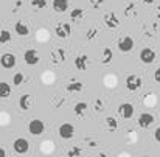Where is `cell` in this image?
Instances as JSON below:
<instances>
[{"label": "cell", "instance_id": "obj_1", "mask_svg": "<svg viewBox=\"0 0 160 157\" xmlns=\"http://www.w3.org/2000/svg\"><path fill=\"white\" fill-rule=\"evenodd\" d=\"M12 148H14V151H16L17 154H27V153H28V149H30V143H28V140H27V139L19 137V139H16V140H14Z\"/></svg>", "mask_w": 160, "mask_h": 157}, {"label": "cell", "instance_id": "obj_2", "mask_svg": "<svg viewBox=\"0 0 160 157\" xmlns=\"http://www.w3.org/2000/svg\"><path fill=\"white\" fill-rule=\"evenodd\" d=\"M142 84H143V81H142V78L137 76V75H129V76L126 78V87H128V90H131V92L138 90V89L142 87Z\"/></svg>", "mask_w": 160, "mask_h": 157}, {"label": "cell", "instance_id": "obj_3", "mask_svg": "<svg viewBox=\"0 0 160 157\" xmlns=\"http://www.w3.org/2000/svg\"><path fill=\"white\" fill-rule=\"evenodd\" d=\"M44 129H45V124L41 120H31L28 123V132L31 135H41L44 132Z\"/></svg>", "mask_w": 160, "mask_h": 157}, {"label": "cell", "instance_id": "obj_4", "mask_svg": "<svg viewBox=\"0 0 160 157\" xmlns=\"http://www.w3.org/2000/svg\"><path fill=\"white\" fill-rule=\"evenodd\" d=\"M58 132H59V137H61V139L68 140V139H72V137L75 135V126L70 124V123H64V124L59 126Z\"/></svg>", "mask_w": 160, "mask_h": 157}, {"label": "cell", "instance_id": "obj_5", "mask_svg": "<svg viewBox=\"0 0 160 157\" xmlns=\"http://www.w3.org/2000/svg\"><path fill=\"white\" fill-rule=\"evenodd\" d=\"M118 50L120 52H123V53H128V52H131L132 48H134V39L132 38H129V36H124V38H121V39H118Z\"/></svg>", "mask_w": 160, "mask_h": 157}, {"label": "cell", "instance_id": "obj_6", "mask_svg": "<svg viewBox=\"0 0 160 157\" xmlns=\"http://www.w3.org/2000/svg\"><path fill=\"white\" fill-rule=\"evenodd\" d=\"M54 33H56V36L58 38H61V39H65V38H68L70 36V33H72V27L68 25V23H58L56 25V30H54Z\"/></svg>", "mask_w": 160, "mask_h": 157}, {"label": "cell", "instance_id": "obj_7", "mask_svg": "<svg viewBox=\"0 0 160 157\" xmlns=\"http://www.w3.org/2000/svg\"><path fill=\"white\" fill-rule=\"evenodd\" d=\"M140 61L143 64H152L156 61V52L152 48H143L140 52Z\"/></svg>", "mask_w": 160, "mask_h": 157}, {"label": "cell", "instance_id": "obj_8", "mask_svg": "<svg viewBox=\"0 0 160 157\" xmlns=\"http://www.w3.org/2000/svg\"><path fill=\"white\" fill-rule=\"evenodd\" d=\"M0 64H2L3 68H12L16 65V56L12 53H5L0 58Z\"/></svg>", "mask_w": 160, "mask_h": 157}, {"label": "cell", "instance_id": "obj_9", "mask_svg": "<svg viewBox=\"0 0 160 157\" xmlns=\"http://www.w3.org/2000/svg\"><path fill=\"white\" fill-rule=\"evenodd\" d=\"M152 123H154V115H152V114L145 112V114H142V115L138 117V126H140V128H143V129L149 128Z\"/></svg>", "mask_w": 160, "mask_h": 157}, {"label": "cell", "instance_id": "obj_10", "mask_svg": "<svg viewBox=\"0 0 160 157\" xmlns=\"http://www.w3.org/2000/svg\"><path fill=\"white\" fill-rule=\"evenodd\" d=\"M65 58H67V53L64 48H54L52 52V62L53 64H62L65 62Z\"/></svg>", "mask_w": 160, "mask_h": 157}, {"label": "cell", "instance_id": "obj_11", "mask_svg": "<svg viewBox=\"0 0 160 157\" xmlns=\"http://www.w3.org/2000/svg\"><path fill=\"white\" fill-rule=\"evenodd\" d=\"M118 114L123 118H131L134 115V106L131 104V103H123V104L118 107Z\"/></svg>", "mask_w": 160, "mask_h": 157}, {"label": "cell", "instance_id": "obj_12", "mask_svg": "<svg viewBox=\"0 0 160 157\" xmlns=\"http://www.w3.org/2000/svg\"><path fill=\"white\" fill-rule=\"evenodd\" d=\"M23 59L28 65H36L39 62V53L36 50H27L25 54H23Z\"/></svg>", "mask_w": 160, "mask_h": 157}, {"label": "cell", "instance_id": "obj_13", "mask_svg": "<svg viewBox=\"0 0 160 157\" xmlns=\"http://www.w3.org/2000/svg\"><path fill=\"white\" fill-rule=\"evenodd\" d=\"M89 65V56L87 54H78L75 58V67L78 70H86Z\"/></svg>", "mask_w": 160, "mask_h": 157}, {"label": "cell", "instance_id": "obj_14", "mask_svg": "<svg viewBox=\"0 0 160 157\" xmlns=\"http://www.w3.org/2000/svg\"><path fill=\"white\" fill-rule=\"evenodd\" d=\"M104 23H106L109 28H117L118 25H120V20H118V17H117V14L115 13H107L106 16H104Z\"/></svg>", "mask_w": 160, "mask_h": 157}, {"label": "cell", "instance_id": "obj_15", "mask_svg": "<svg viewBox=\"0 0 160 157\" xmlns=\"http://www.w3.org/2000/svg\"><path fill=\"white\" fill-rule=\"evenodd\" d=\"M14 30H16V33H17L19 36H28V34H30V28H28V25H27L23 20H19V22L16 23Z\"/></svg>", "mask_w": 160, "mask_h": 157}, {"label": "cell", "instance_id": "obj_16", "mask_svg": "<svg viewBox=\"0 0 160 157\" xmlns=\"http://www.w3.org/2000/svg\"><path fill=\"white\" fill-rule=\"evenodd\" d=\"M52 6L56 13H65L67 8H68V2L67 0H53Z\"/></svg>", "mask_w": 160, "mask_h": 157}, {"label": "cell", "instance_id": "obj_17", "mask_svg": "<svg viewBox=\"0 0 160 157\" xmlns=\"http://www.w3.org/2000/svg\"><path fill=\"white\" fill-rule=\"evenodd\" d=\"M65 89H67V92H81L82 89H84V86H82V83H78V81H70V83H67V86H65Z\"/></svg>", "mask_w": 160, "mask_h": 157}, {"label": "cell", "instance_id": "obj_18", "mask_svg": "<svg viewBox=\"0 0 160 157\" xmlns=\"http://www.w3.org/2000/svg\"><path fill=\"white\" fill-rule=\"evenodd\" d=\"M75 114L78 115V117H82V115H86L87 114V109H89V106L87 103H84V101H79V103H76L75 104Z\"/></svg>", "mask_w": 160, "mask_h": 157}, {"label": "cell", "instance_id": "obj_19", "mask_svg": "<svg viewBox=\"0 0 160 157\" xmlns=\"http://www.w3.org/2000/svg\"><path fill=\"white\" fill-rule=\"evenodd\" d=\"M19 106L22 110H30L31 107V97L30 95H22L20 100H19Z\"/></svg>", "mask_w": 160, "mask_h": 157}, {"label": "cell", "instance_id": "obj_20", "mask_svg": "<svg viewBox=\"0 0 160 157\" xmlns=\"http://www.w3.org/2000/svg\"><path fill=\"white\" fill-rule=\"evenodd\" d=\"M84 14H86V13H84L82 8H73V11L70 13V19H72L73 22H79Z\"/></svg>", "mask_w": 160, "mask_h": 157}, {"label": "cell", "instance_id": "obj_21", "mask_svg": "<svg viewBox=\"0 0 160 157\" xmlns=\"http://www.w3.org/2000/svg\"><path fill=\"white\" fill-rule=\"evenodd\" d=\"M112 58H113V53H112V50H110L109 47L103 48V52H101V62H103V64H110Z\"/></svg>", "mask_w": 160, "mask_h": 157}, {"label": "cell", "instance_id": "obj_22", "mask_svg": "<svg viewBox=\"0 0 160 157\" xmlns=\"http://www.w3.org/2000/svg\"><path fill=\"white\" fill-rule=\"evenodd\" d=\"M11 94V86L8 83H0V98H8Z\"/></svg>", "mask_w": 160, "mask_h": 157}, {"label": "cell", "instance_id": "obj_23", "mask_svg": "<svg viewBox=\"0 0 160 157\" xmlns=\"http://www.w3.org/2000/svg\"><path fill=\"white\" fill-rule=\"evenodd\" d=\"M106 126H107V129H109L110 132H113V131L118 129V121H117L113 117H107L106 118Z\"/></svg>", "mask_w": 160, "mask_h": 157}, {"label": "cell", "instance_id": "obj_24", "mask_svg": "<svg viewBox=\"0 0 160 157\" xmlns=\"http://www.w3.org/2000/svg\"><path fill=\"white\" fill-rule=\"evenodd\" d=\"M137 6L134 5V3H128V6L124 8V14L128 16V17H137V9H135Z\"/></svg>", "mask_w": 160, "mask_h": 157}, {"label": "cell", "instance_id": "obj_25", "mask_svg": "<svg viewBox=\"0 0 160 157\" xmlns=\"http://www.w3.org/2000/svg\"><path fill=\"white\" fill-rule=\"evenodd\" d=\"M93 109H95V112H97V114L103 112V110L106 109V103H104V100H103V98H98V100L95 101V104H93Z\"/></svg>", "mask_w": 160, "mask_h": 157}, {"label": "cell", "instance_id": "obj_26", "mask_svg": "<svg viewBox=\"0 0 160 157\" xmlns=\"http://www.w3.org/2000/svg\"><path fill=\"white\" fill-rule=\"evenodd\" d=\"M11 41V33L8 30H2L0 31V44H6Z\"/></svg>", "mask_w": 160, "mask_h": 157}, {"label": "cell", "instance_id": "obj_27", "mask_svg": "<svg viewBox=\"0 0 160 157\" xmlns=\"http://www.w3.org/2000/svg\"><path fill=\"white\" fill-rule=\"evenodd\" d=\"M31 6L34 9H41L47 6V0H31Z\"/></svg>", "mask_w": 160, "mask_h": 157}, {"label": "cell", "instance_id": "obj_28", "mask_svg": "<svg viewBox=\"0 0 160 157\" xmlns=\"http://www.w3.org/2000/svg\"><path fill=\"white\" fill-rule=\"evenodd\" d=\"M23 83V73H16L14 78H12V84L14 86H20Z\"/></svg>", "mask_w": 160, "mask_h": 157}, {"label": "cell", "instance_id": "obj_29", "mask_svg": "<svg viewBox=\"0 0 160 157\" xmlns=\"http://www.w3.org/2000/svg\"><path fill=\"white\" fill-rule=\"evenodd\" d=\"M97 34H98V28H90L89 33H87V39L89 41H93L97 38Z\"/></svg>", "mask_w": 160, "mask_h": 157}, {"label": "cell", "instance_id": "obj_30", "mask_svg": "<svg viewBox=\"0 0 160 157\" xmlns=\"http://www.w3.org/2000/svg\"><path fill=\"white\" fill-rule=\"evenodd\" d=\"M81 154H82V149H79V148H73V149H70L67 153L68 157H76V156H81Z\"/></svg>", "mask_w": 160, "mask_h": 157}, {"label": "cell", "instance_id": "obj_31", "mask_svg": "<svg viewBox=\"0 0 160 157\" xmlns=\"http://www.w3.org/2000/svg\"><path fill=\"white\" fill-rule=\"evenodd\" d=\"M61 104H64V98H59V97H53V107H59Z\"/></svg>", "mask_w": 160, "mask_h": 157}, {"label": "cell", "instance_id": "obj_32", "mask_svg": "<svg viewBox=\"0 0 160 157\" xmlns=\"http://www.w3.org/2000/svg\"><path fill=\"white\" fill-rule=\"evenodd\" d=\"M103 2L104 0H89V3L92 5V8H100L103 5Z\"/></svg>", "mask_w": 160, "mask_h": 157}, {"label": "cell", "instance_id": "obj_33", "mask_svg": "<svg viewBox=\"0 0 160 157\" xmlns=\"http://www.w3.org/2000/svg\"><path fill=\"white\" fill-rule=\"evenodd\" d=\"M154 139H156V142L160 143V128H157V129L154 131Z\"/></svg>", "mask_w": 160, "mask_h": 157}, {"label": "cell", "instance_id": "obj_34", "mask_svg": "<svg viewBox=\"0 0 160 157\" xmlns=\"http://www.w3.org/2000/svg\"><path fill=\"white\" fill-rule=\"evenodd\" d=\"M154 79H156V83H160V67L154 72Z\"/></svg>", "mask_w": 160, "mask_h": 157}, {"label": "cell", "instance_id": "obj_35", "mask_svg": "<svg viewBox=\"0 0 160 157\" xmlns=\"http://www.w3.org/2000/svg\"><path fill=\"white\" fill-rule=\"evenodd\" d=\"M87 143H89L90 148H95V146L98 145V142H95V140H87Z\"/></svg>", "mask_w": 160, "mask_h": 157}, {"label": "cell", "instance_id": "obj_36", "mask_svg": "<svg viewBox=\"0 0 160 157\" xmlns=\"http://www.w3.org/2000/svg\"><path fill=\"white\" fill-rule=\"evenodd\" d=\"M0 157H6V151L3 148H0Z\"/></svg>", "mask_w": 160, "mask_h": 157}, {"label": "cell", "instance_id": "obj_37", "mask_svg": "<svg viewBox=\"0 0 160 157\" xmlns=\"http://www.w3.org/2000/svg\"><path fill=\"white\" fill-rule=\"evenodd\" d=\"M143 3H148V5H151V3H154V0H142Z\"/></svg>", "mask_w": 160, "mask_h": 157}, {"label": "cell", "instance_id": "obj_38", "mask_svg": "<svg viewBox=\"0 0 160 157\" xmlns=\"http://www.w3.org/2000/svg\"><path fill=\"white\" fill-rule=\"evenodd\" d=\"M157 19H159V20H160V6H159V8H157Z\"/></svg>", "mask_w": 160, "mask_h": 157}]
</instances>
